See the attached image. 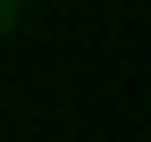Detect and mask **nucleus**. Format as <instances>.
<instances>
[{
  "label": "nucleus",
  "mask_w": 151,
  "mask_h": 142,
  "mask_svg": "<svg viewBox=\"0 0 151 142\" xmlns=\"http://www.w3.org/2000/svg\"><path fill=\"white\" fill-rule=\"evenodd\" d=\"M17 17H25V0H0V33H9V25H17Z\"/></svg>",
  "instance_id": "nucleus-1"
}]
</instances>
